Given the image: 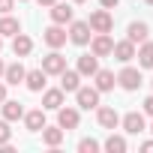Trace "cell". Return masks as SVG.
I'll use <instances>...</instances> for the list:
<instances>
[{
    "label": "cell",
    "mask_w": 153,
    "mask_h": 153,
    "mask_svg": "<svg viewBox=\"0 0 153 153\" xmlns=\"http://www.w3.org/2000/svg\"><path fill=\"white\" fill-rule=\"evenodd\" d=\"M117 84L123 87V90H129V93H135L141 84H144V78H141V72L135 69V66H123L120 72H117Z\"/></svg>",
    "instance_id": "cell-2"
},
{
    "label": "cell",
    "mask_w": 153,
    "mask_h": 153,
    "mask_svg": "<svg viewBox=\"0 0 153 153\" xmlns=\"http://www.w3.org/2000/svg\"><path fill=\"white\" fill-rule=\"evenodd\" d=\"M102 147H105L108 153H126V138H123V135H114V132H111V135L105 138V144H102Z\"/></svg>",
    "instance_id": "cell-26"
},
{
    "label": "cell",
    "mask_w": 153,
    "mask_h": 153,
    "mask_svg": "<svg viewBox=\"0 0 153 153\" xmlns=\"http://www.w3.org/2000/svg\"><path fill=\"white\" fill-rule=\"evenodd\" d=\"M150 132H153V123H150Z\"/></svg>",
    "instance_id": "cell-39"
},
{
    "label": "cell",
    "mask_w": 153,
    "mask_h": 153,
    "mask_svg": "<svg viewBox=\"0 0 153 153\" xmlns=\"http://www.w3.org/2000/svg\"><path fill=\"white\" fill-rule=\"evenodd\" d=\"M63 96H66V93H63L60 87L45 90V93H42V108H45V111H57V108L63 105Z\"/></svg>",
    "instance_id": "cell-19"
},
{
    "label": "cell",
    "mask_w": 153,
    "mask_h": 153,
    "mask_svg": "<svg viewBox=\"0 0 153 153\" xmlns=\"http://www.w3.org/2000/svg\"><path fill=\"white\" fill-rule=\"evenodd\" d=\"M114 60L117 63H129L132 57H135V42H129V39H123V42H114Z\"/></svg>",
    "instance_id": "cell-18"
},
{
    "label": "cell",
    "mask_w": 153,
    "mask_h": 153,
    "mask_svg": "<svg viewBox=\"0 0 153 153\" xmlns=\"http://www.w3.org/2000/svg\"><path fill=\"white\" fill-rule=\"evenodd\" d=\"M0 108H3V120H9V123H15V120L24 117V105L15 102V99H3V102H0Z\"/></svg>",
    "instance_id": "cell-17"
},
{
    "label": "cell",
    "mask_w": 153,
    "mask_h": 153,
    "mask_svg": "<svg viewBox=\"0 0 153 153\" xmlns=\"http://www.w3.org/2000/svg\"><path fill=\"white\" fill-rule=\"evenodd\" d=\"M45 78H48V75H45V72H42V66H39V69H30V72L24 75V84H27V90L42 93V90H45Z\"/></svg>",
    "instance_id": "cell-16"
},
{
    "label": "cell",
    "mask_w": 153,
    "mask_h": 153,
    "mask_svg": "<svg viewBox=\"0 0 153 153\" xmlns=\"http://www.w3.org/2000/svg\"><path fill=\"white\" fill-rule=\"evenodd\" d=\"M78 153H99V141H93V138H81V141H78Z\"/></svg>",
    "instance_id": "cell-27"
},
{
    "label": "cell",
    "mask_w": 153,
    "mask_h": 153,
    "mask_svg": "<svg viewBox=\"0 0 153 153\" xmlns=\"http://www.w3.org/2000/svg\"><path fill=\"white\" fill-rule=\"evenodd\" d=\"M99 90L96 87H78L75 90V102H78V108H84V111H90V108H99Z\"/></svg>",
    "instance_id": "cell-4"
},
{
    "label": "cell",
    "mask_w": 153,
    "mask_h": 153,
    "mask_svg": "<svg viewBox=\"0 0 153 153\" xmlns=\"http://www.w3.org/2000/svg\"><path fill=\"white\" fill-rule=\"evenodd\" d=\"M21 3H24V0H21Z\"/></svg>",
    "instance_id": "cell-40"
},
{
    "label": "cell",
    "mask_w": 153,
    "mask_h": 153,
    "mask_svg": "<svg viewBox=\"0 0 153 153\" xmlns=\"http://www.w3.org/2000/svg\"><path fill=\"white\" fill-rule=\"evenodd\" d=\"M81 87V72L78 69H63L60 72V90L63 93H75Z\"/></svg>",
    "instance_id": "cell-12"
},
{
    "label": "cell",
    "mask_w": 153,
    "mask_h": 153,
    "mask_svg": "<svg viewBox=\"0 0 153 153\" xmlns=\"http://www.w3.org/2000/svg\"><path fill=\"white\" fill-rule=\"evenodd\" d=\"M24 75H27V69H24L21 63H9V66L3 69V81L12 84V87H18V84L24 81Z\"/></svg>",
    "instance_id": "cell-20"
},
{
    "label": "cell",
    "mask_w": 153,
    "mask_h": 153,
    "mask_svg": "<svg viewBox=\"0 0 153 153\" xmlns=\"http://www.w3.org/2000/svg\"><path fill=\"white\" fill-rule=\"evenodd\" d=\"M126 39L135 42V45H141L144 39H150V27H147V21H132V24L126 27Z\"/></svg>",
    "instance_id": "cell-13"
},
{
    "label": "cell",
    "mask_w": 153,
    "mask_h": 153,
    "mask_svg": "<svg viewBox=\"0 0 153 153\" xmlns=\"http://www.w3.org/2000/svg\"><path fill=\"white\" fill-rule=\"evenodd\" d=\"M63 69H66V57H63L57 48H51V54L42 57V72H45V75H60Z\"/></svg>",
    "instance_id": "cell-6"
},
{
    "label": "cell",
    "mask_w": 153,
    "mask_h": 153,
    "mask_svg": "<svg viewBox=\"0 0 153 153\" xmlns=\"http://www.w3.org/2000/svg\"><path fill=\"white\" fill-rule=\"evenodd\" d=\"M147 3H150V6H153V0H147Z\"/></svg>",
    "instance_id": "cell-38"
},
{
    "label": "cell",
    "mask_w": 153,
    "mask_h": 153,
    "mask_svg": "<svg viewBox=\"0 0 153 153\" xmlns=\"http://www.w3.org/2000/svg\"><path fill=\"white\" fill-rule=\"evenodd\" d=\"M36 3H39V6H54L57 0H36Z\"/></svg>",
    "instance_id": "cell-34"
},
{
    "label": "cell",
    "mask_w": 153,
    "mask_h": 153,
    "mask_svg": "<svg viewBox=\"0 0 153 153\" xmlns=\"http://www.w3.org/2000/svg\"><path fill=\"white\" fill-rule=\"evenodd\" d=\"M6 99V81H0V102Z\"/></svg>",
    "instance_id": "cell-33"
},
{
    "label": "cell",
    "mask_w": 153,
    "mask_h": 153,
    "mask_svg": "<svg viewBox=\"0 0 153 153\" xmlns=\"http://www.w3.org/2000/svg\"><path fill=\"white\" fill-rule=\"evenodd\" d=\"M78 123H81V114H78V108H57V126L63 129V132H69V129H78Z\"/></svg>",
    "instance_id": "cell-8"
},
{
    "label": "cell",
    "mask_w": 153,
    "mask_h": 153,
    "mask_svg": "<svg viewBox=\"0 0 153 153\" xmlns=\"http://www.w3.org/2000/svg\"><path fill=\"white\" fill-rule=\"evenodd\" d=\"M144 114H150V117H153V96H147V99H144Z\"/></svg>",
    "instance_id": "cell-30"
},
{
    "label": "cell",
    "mask_w": 153,
    "mask_h": 153,
    "mask_svg": "<svg viewBox=\"0 0 153 153\" xmlns=\"http://www.w3.org/2000/svg\"><path fill=\"white\" fill-rule=\"evenodd\" d=\"M141 150H144V153H153V141H144V144H141Z\"/></svg>",
    "instance_id": "cell-32"
},
{
    "label": "cell",
    "mask_w": 153,
    "mask_h": 153,
    "mask_svg": "<svg viewBox=\"0 0 153 153\" xmlns=\"http://www.w3.org/2000/svg\"><path fill=\"white\" fill-rule=\"evenodd\" d=\"M117 3H120V0H99V6H102V9H114Z\"/></svg>",
    "instance_id": "cell-31"
},
{
    "label": "cell",
    "mask_w": 153,
    "mask_h": 153,
    "mask_svg": "<svg viewBox=\"0 0 153 153\" xmlns=\"http://www.w3.org/2000/svg\"><path fill=\"white\" fill-rule=\"evenodd\" d=\"M120 126H123V132H129V135H141V132L147 129L141 111H129V114H123V117H120Z\"/></svg>",
    "instance_id": "cell-9"
},
{
    "label": "cell",
    "mask_w": 153,
    "mask_h": 153,
    "mask_svg": "<svg viewBox=\"0 0 153 153\" xmlns=\"http://www.w3.org/2000/svg\"><path fill=\"white\" fill-rule=\"evenodd\" d=\"M15 33H21V24H18V18H12V15H3V18H0V36H15Z\"/></svg>",
    "instance_id": "cell-25"
},
{
    "label": "cell",
    "mask_w": 153,
    "mask_h": 153,
    "mask_svg": "<svg viewBox=\"0 0 153 153\" xmlns=\"http://www.w3.org/2000/svg\"><path fill=\"white\" fill-rule=\"evenodd\" d=\"M90 36H93V30H90L87 21H69V42H75V45H87Z\"/></svg>",
    "instance_id": "cell-7"
},
{
    "label": "cell",
    "mask_w": 153,
    "mask_h": 153,
    "mask_svg": "<svg viewBox=\"0 0 153 153\" xmlns=\"http://www.w3.org/2000/svg\"><path fill=\"white\" fill-rule=\"evenodd\" d=\"M30 51H33V39L24 36V33H15V36H12V54H15V57H27Z\"/></svg>",
    "instance_id": "cell-22"
},
{
    "label": "cell",
    "mask_w": 153,
    "mask_h": 153,
    "mask_svg": "<svg viewBox=\"0 0 153 153\" xmlns=\"http://www.w3.org/2000/svg\"><path fill=\"white\" fill-rule=\"evenodd\" d=\"M135 57H138V66L141 69H153V42L144 39L141 48H135Z\"/></svg>",
    "instance_id": "cell-23"
},
{
    "label": "cell",
    "mask_w": 153,
    "mask_h": 153,
    "mask_svg": "<svg viewBox=\"0 0 153 153\" xmlns=\"http://www.w3.org/2000/svg\"><path fill=\"white\" fill-rule=\"evenodd\" d=\"M3 69H6V63H3V60H0V78H3Z\"/></svg>",
    "instance_id": "cell-35"
},
{
    "label": "cell",
    "mask_w": 153,
    "mask_h": 153,
    "mask_svg": "<svg viewBox=\"0 0 153 153\" xmlns=\"http://www.w3.org/2000/svg\"><path fill=\"white\" fill-rule=\"evenodd\" d=\"M96 120H99L102 129H111V132L120 126V114H117L114 108H108V105H99V108H96Z\"/></svg>",
    "instance_id": "cell-11"
},
{
    "label": "cell",
    "mask_w": 153,
    "mask_h": 153,
    "mask_svg": "<svg viewBox=\"0 0 153 153\" xmlns=\"http://www.w3.org/2000/svg\"><path fill=\"white\" fill-rule=\"evenodd\" d=\"M15 9V0H0V15H9Z\"/></svg>",
    "instance_id": "cell-29"
},
{
    "label": "cell",
    "mask_w": 153,
    "mask_h": 153,
    "mask_svg": "<svg viewBox=\"0 0 153 153\" xmlns=\"http://www.w3.org/2000/svg\"><path fill=\"white\" fill-rule=\"evenodd\" d=\"M66 39H69V33H66L63 24H51V27L42 30V42L48 48H60V45H66Z\"/></svg>",
    "instance_id": "cell-3"
},
{
    "label": "cell",
    "mask_w": 153,
    "mask_h": 153,
    "mask_svg": "<svg viewBox=\"0 0 153 153\" xmlns=\"http://www.w3.org/2000/svg\"><path fill=\"white\" fill-rule=\"evenodd\" d=\"M12 141V129H9V120H0V147Z\"/></svg>",
    "instance_id": "cell-28"
},
{
    "label": "cell",
    "mask_w": 153,
    "mask_h": 153,
    "mask_svg": "<svg viewBox=\"0 0 153 153\" xmlns=\"http://www.w3.org/2000/svg\"><path fill=\"white\" fill-rule=\"evenodd\" d=\"M87 24H90L93 33H111L114 30V15H111V9H96V12H90Z\"/></svg>",
    "instance_id": "cell-1"
},
{
    "label": "cell",
    "mask_w": 153,
    "mask_h": 153,
    "mask_svg": "<svg viewBox=\"0 0 153 153\" xmlns=\"http://www.w3.org/2000/svg\"><path fill=\"white\" fill-rule=\"evenodd\" d=\"M51 21L66 27V24L72 21V6H69V3H54V6H51Z\"/></svg>",
    "instance_id": "cell-24"
},
{
    "label": "cell",
    "mask_w": 153,
    "mask_h": 153,
    "mask_svg": "<svg viewBox=\"0 0 153 153\" xmlns=\"http://www.w3.org/2000/svg\"><path fill=\"white\" fill-rule=\"evenodd\" d=\"M24 126H27V132H42V126H45V108L24 111Z\"/></svg>",
    "instance_id": "cell-14"
},
{
    "label": "cell",
    "mask_w": 153,
    "mask_h": 153,
    "mask_svg": "<svg viewBox=\"0 0 153 153\" xmlns=\"http://www.w3.org/2000/svg\"><path fill=\"white\" fill-rule=\"evenodd\" d=\"M114 84H117V75H114L111 69H96V72H93V87H96L99 93L114 90Z\"/></svg>",
    "instance_id": "cell-10"
},
{
    "label": "cell",
    "mask_w": 153,
    "mask_h": 153,
    "mask_svg": "<svg viewBox=\"0 0 153 153\" xmlns=\"http://www.w3.org/2000/svg\"><path fill=\"white\" fill-rule=\"evenodd\" d=\"M63 135H66V132H63L60 126H48V123L42 126V144H48L51 150H57V147L63 144Z\"/></svg>",
    "instance_id": "cell-15"
},
{
    "label": "cell",
    "mask_w": 153,
    "mask_h": 153,
    "mask_svg": "<svg viewBox=\"0 0 153 153\" xmlns=\"http://www.w3.org/2000/svg\"><path fill=\"white\" fill-rule=\"evenodd\" d=\"M150 84H153V81H150Z\"/></svg>",
    "instance_id": "cell-41"
},
{
    "label": "cell",
    "mask_w": 153,
    "mask_h": 153,
    "mask_svg": "<svg viewBox=\"0 0 153 153\" xmlns=\"http://www.w3.org/2000/svg\"><path fill=\"white\" fill-rule=\"evenodd\" d=\"M72 3H84V0H72Z\"/></svg>",
    "instance_id": "cell-36"
},
{
    "label": "cell",
    "mask_w": 153,
    "mask_h": 153,
    "mask_svg": "<svg viewBox=\"0 0 153 153\" xmlns=\"http://www.w3.org/2000/svg\"><path fill=\"white\" fill-rule=\"evenodd\" d=\"M0 48H3V36H0Z\"/></svg>",
    "instance_id": "cell-37"
},
{
    "label": "cell",
    "mask_w": 153,
    "mask_h": 153,
    "mask_svg": "<svg viewBox=\"0 0 153 153\" xmlns=\"http://www.w3.org/2000/svg\"><path fill=\"white\" fill-rule=\"evenodd\" d=\"M90 54H96V57H108L111 51H114V39L108 36V33H96V36H90Z\"/></svg>",
    "instance_id": "cell-5"
},
{
    "label": "cell",
    "mask_w": 153,
    "mask_h": 153,
    "mask_svg": "<svg viewBox=\"0 0 153 153\" xmlns=\"http://www.w3.org/2000/svg\"><path fill=\"white\" fill-rule=\"evenodd\" d=\"M96 69H99V57H96V54H81V57H78V72H81V78H93Z\"/></svg>",
    "instance_id": "cell-21"
}]
</instances>
